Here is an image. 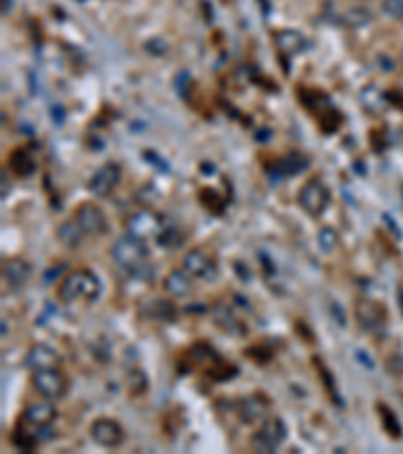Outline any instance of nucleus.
I'll list each match as a JSON object with an SVG mask.
<instances>
[{"instance_id":"nucleus-27","label":"nucleus","mask_w":403,"mask_h":454,"mask_svg":"<svg viewBox=\"0 0 403 454\" xmlns=\"http://www.w3.org/2000/svg\"><path fill=\"white\" fill-rule=\"evenodd\" d=\"M216 325L228 329L230 333H242V329L236 325V319H234L232 311L228 307H224V305H220V307L216 309Z\"/></svg>"},{"instance_id":"nucleus-13","label":"nucleus","mask_w":403,"mask_h":454,"mask_svg":"<svg viewBox=\"0 0 403 454\" xmlns=\"http://www.w3.org/2000/svg\"><path fill=\"white\" fill-rule=\"evenodd\" d=\"M274 45H276V49H279L281 55L290 59L301 55V53L307 49L309 43H307V39H305L303 32L292 29H283L274 32Z\"/></svg>"},{"instance_id":"nucleus-14","label":"nucleus","mask_w":403,"mask_h":454,"mask_svg":"<svg viewBox=\"0 0 403 454\" xmlns=\"http://www.w3.org/2000/svg\"><path fill=\"white\" fill-rule=\"evenodd\" d=\"M27 368L32 371L36 369H47V368H57L61 358H58L57 349H53L51 345L47 343H34L27 351Z\"/></svg>"},{"instance_id":"nucleus-26","label":"nucleus","mask_w":403,"mask_h":454,"mask_svg":"<svg viewBox=\"0 0 403 454\" xmlns=\"http://www.w3.org/2000/svg\"><path fill=\"white\" fill-rule=\"evenodd\" d=\"M369 21H371V12L367 8H361V6L349 8L343 14V23H345L347 27H351V29H359V27L367 25Z\"/></svg>"},{"instance_id":"nucleus-29","label":"nucleus","mask_w":403,"mask_h":454,"mask_svg":"<svg viewBox=\"0 0 403 454\" xmlns=\"http://www.w3.org/2000/svg\"><path fill=\"white\" fill-rule=\"evenodd\" d=\"M157 245L164 247V249H175V247H179V245H182V234H179V230L168 225V228L164 230V234L157 238Z\"/></svg>"},{"instance_id":"nucleus-8","label":"nucleus","mask_w":403,"mask_h":454,"mask_svg":"<svg viewBox=\"0 0 403 454\" xmlns=\"http://www.w3.org/2000/svg\"><path fill=\"white\" fill-rule=\"evenodd\" d=\"M89 436L103 448H117L125 440V430L113 418H97L89 428Z\"/></svg>"},{"instance_id":"nucleus-11","label":"nucleus","mask_w":403,"mask_h":454,"mask_svg":"<svg viewBox=\"0 0 403 454\" xmlns=\"http://www.w3.org/2000/svg\"><path fill=\"white\" fill-rule=\"evenodd\" d=\"M75 223L81 227L87 236H99L107 230V218L97 204L85 202L75 212Z\"/></svg>"},{"instance_id":"nucleus-15","label":"nucleus","mask_w":403,"mask_h":454,"mask_svg":"<svg viewBox=\"0 0 403 454\" xmlns=\"http://www.w3.org/2000/svg\"><path fill=\"white\" fill-rule=\"evenodd\" d=\"M30 275H32V267L23 258H10L2 265V279L12 289H21L23 285L29 283Z\"/></svg>"},{"instance_id":"nucleus-10","label":"nucleus","mask_w":403,"mask_h":454,"mask_svg":"<svg viewBox=\"0 0 403 454\" xmlns=\"http://www.w3.org/2000/svg\"><path fill=\"white\" fill-rule=\"evenodd\" d=\"M121 182V166L117 162H107L105 166H101L95 172L89 180V190L99 196V198H107L113 194L117 186Z\"/></svg>"},{"instance_id":"nucleus-22","label":"nucleus","mask_w":403,"mask_h":454,"mask_svg":"<svg viewBox=\"0 0 403 454\" xmlns=\"http://www.w3.org/2000/svg\"><path fill=\"white\" fill-rule=\"evenodd\" d=\"M377 412H379V418H381V424L385 428V432H387L391 438H402L403 430H402V424H400V420H397V416H395V414H393L383 402H379Z\"/></svg>"},{"instance_id":"nucleus-6","label":"nucleus","mask_w":403,"mask_h":454,"mask_svg":"<svg viewBox=\"0 0 403 454\" xmlns=\"http://www.w3.org/2000/svg\"><path fill=\"white\" fill-rule=\"evenodd\" d=\"M287 438V424L283 418H268L264 424L260 426L259 430L254 432L250 446L252 451L259 454L274 453Z\"/></svg>"},{"instance_id":"nucleus-21","label":"nucleus","mask_w":403,"mask_h":454,"mask_svg":"<svg viewBox=\"0 0 403 454\" xmlns=\"http://www.w3.org/2000/svg\"><path fill=\"white\" fill-rule=\"evenodd\" d=\"M8 164H10V170L12 174H17V176H21V178H27L30 176L32 172H34V160L29 156V152L27 149H14L12 154H10V160H8Z\"/></svg>"},{"instance_id":"nucleus-25","label":"nucleus","mask_w":403,"mask_h":454,"mask_svg":"<svg viewBox=\"0 0 403 454\" xmlns=\"http://www.w3.org/2000/svg\"><path fill=\"white\" fill-rule=\"evenodd\" d=\"M317 243H318V249H320L323 253L331 255V253H335V249L339 247V234H337L335 228L331 227L320 228V230H318Z\"/></svg>"},{"instance_id":"nucleus-3","label":"nucleus","mask_w":403,"mask_h":454,"mask_svg":"<svg viewBox=\"0 0 403 454\" xmlns=\"http://www.w3.org/2000/svg\"><path fill=\"white\" fill-rule=\"evenodd\" d=\"M168 228L164 216L155 210H138L125 218V230L138 238H160L164 230Z\"/></svg>"},{"instance_id":"nucleus-20","label":"nucleus","mask_w":403,"mask_h":454,"mask_svg":"<svg viewBox=\"0 0 403 454\" xmlns=\"http://www.w3.org/2000/svg\"><path fill=\"white\" fill-rule=\"evenodd\" d=\"M83 236H87L85 232L81 230V227L73 220H65L61 227L57 228V238L61 240L63 247L67 249H77L83 243Z\"/></svg>"},{"instance_id":"nucleus-36","label":"nucleus","mask_w":403,"mask_h":454,"mask_svg":"<svg viewBox=\"0 0 403 454\" xmlns=\"http://www.w3.org/2000/svg\"><path fill=\"white\" fill-rule=\"evenodd\" d=\"M402 65H403V53H402Z\"/></svg>"},{"instance_id":"nucleus-30","label":"nucleus","mask_w":403,"mask_h":454,"mask_svg":"<svg viewBox=\"0 0 403 454\" xmlns=\"http://www.w3.org/2000/svg\"><path fill=\"white\" fill-rule=\"evenodd\" d=\"M381 10L391 19V21H403V0H383Z\"/></svg>"},{"instance_id":"nucleus-35","label":"nucleus","mask_w":403,"mask_h":454,"mask_svg":"<svg viewBox=\"0 0 403 454\" xmlns=\"http://www.w3.org/2000/svg\"><path fill=\"white\" fill-rule=\"evenodd\" d=\"M400 301H402V305H403V291L400 293Z\"/></svg>"},{"instance_id":"nucleus-9","label":"nucleus","mask_w":403,"mask_h":454,"mask_svg":"<svg viewBox=\"0 0 403 454\" xmlns=\"http://www.w3.org/2000/svg\"><path fill=\"white\" fill-rule=\"evenodd\" d=\"M182 269L192 277V279H202V281H214L218 277V267L216 260L210 255H206L200 249L188 251L182 258Z\"/></svg>"},{"instance_id":"nucleus-19","label":"nucleus","mask_w":403,"mask_h":454,"mask_svg":"<svg viewBox=\"0 0 403 454\" xmlns=\"http://www.w3.org/2000/svg\"><path fill=\"white\" fill-rule=\"evenodd\" d=\"M144 313L149 319L164 321V323H172L177 317L175 305L170 303V301H166V299H151L147 305H144Z\"/></svg>"},{"instance_id":"nucleus-23","label":"nucleus","mask_w":403,"mask_h":454,"mask_svg":"<svg viewBox=\"0 0 403 454\" xmlns=\"http://www.w3.org/2000/svg\"><path fill=\"white\" fill-rule=\"evenodd\" d=\"M313 364H315V368L318 369V375H320V380H323L325 390L329 392V396L337 402V406H341V398H339V394H337V384H335V378H333L331 369L325 366V362H323L320 358H315V360H313Z\"/></svg>"},{"instance_id":"nucleus-5","label":"nucleus","mask_w":403,"mask_h":454,"mask_svg":"<svg viewBox=\"0 0 403 454\" xmlns=\"http://www.w3.org/2000/svg\"><path fill=\"white\" fill-rule=\"evenodd\" d=\"M30 382L34 392L45 400H61L69 392V380L58 368L36 369Z\"/></svg>"},{"instance_id":"nucleus-4","label":"nucleus","mask_w":403,"mask_h":454,"mask_svg":"<svg viewBox=\"0 0 403 454\" xmlns=\"http://www.w3.org/2000/svg\"><path fill=\"white\" fill-rule=\"evenodd\" d=\"M296 200H298L301 208L305 210V214H309L311 218H318L331 202V192L323 180L311 178L301 186Z\"/></svg>"},{"instance_id":"nucleus-18","label":"nucleus","mask_w":403,"mask_h":454,"mask_svg":"<svg viewBox=\"0 0 403 454\" xmlns=\"http://www.w3.org/2000/svg\"><path fill=\"white\" fill-rule=\"evenodd\" d=\"M164 289L168 295H172L175 299L188 297L192 293V277L179 269V271H172L166 279H164Z\"/></svg>"},{"instance_id":"nucleus-32","label":"nucleus","mask_w":403,"mask_h":454,"mask_svg":"<svg viewBox=\"0 0 403 454\" xmlns=\"http://www.w3.org/2000/svg\"><path fill=\"white\" fill-rule=\"evenodd\" d=\"M331 313H335V317H337V321H339V325L343 327V325H345V317H343V309H341V307H339L337 303H333V305H331Z\"/></svg>"},{"instance_id":"nucleus-17","label":"nucleus","mask_w":403,"mask_h":454,"mask_svg":"<svg viewBox=\"0 0 403 454\" xmlns=\"http://www.w3.org/2000/svg\"><path fill=\"white\" fill-rule=\"evenodd\" d=\"M57 418V410L53 404H30L23 414V420L30 426H51Z\"/></svg>"},{"instance_id":"nucleus-28","label":"nucleus","mask_w":403,"mask_h":454,"mask_svg":"<svg viewBox=\"0 0 403 454\" xmlns=\"http://www.w3.org/2000/svg\"><path fill=\"white\" fill-rule=\"evenodd\" d=\"M305 168H307V160H305L303 156H298V154H290L288 158H285V160L281 162V172H283L285 176L298 174V172H303Z\"/></svg>"},{"instance_id":"nucleus-24","label":"nucleus","mask_w":403,"mask_h":454,"mask_svg":"<svg viewBox=\"0 0 403 454\" xmlns=\"http://www.w3.org/2000/svg\"><path fill=\"white\" fill-rule=\"evenodd\" d=\"M147 386H149V380H147V373L144 369L133 368L129 369L127 373V388L133 396H142L147 392Z\"/></svg>"},{"instance_id":"nucleus-31","label":"nucleus","mask_w":403,"mask_h":454,"mask_svg":"<svg viewBox=\"0 0 403 454\" xmlns=\"http://www.w3.org/2000/svg\"><path fill=\"white\" fill-rule=\"evenodd\" d=\"M387 371L395 378H403V355L402 353H391L387 364H385Z\"/></svg>"},{"instance_id":"nucleus-7","label":"nucleus","mask_w":403,"mask_h":454,"mask_svg":"<svg viewBox=\"0 0 403 454\" xmlns=\"http://www.w3.org/2000/svg\"><path fill=\"white\" fill-rule=\"evenodd\" d=\"M355 319L367 333H379L387 323V311L383 303L373 299H359L355 303Z\"/></svg>"},{"instance_id":"nucleus-1","label":"nucleus","mask_w":403,"mask_h":454,"mask_svg":"<svg viewBox=\"0 0 403 454\" xmlns=\"http://www.w3.org/2000/svg\"><path fill=\"white\" fill-rule=\"evenodd\" d=\"M57 295L67 305L95 303L101 297V281L91 271H73L58 283Z\"/></svg>"},{"instance_id":"nucleus-12","label":"nucleus","mask_w":403,"mask_h":454,"mask_svg":"<svg viewBox=\"0 0 403 454\" xmlns=\"http://www.w3.org/2000/svg\"><path fill=\"white\" fill-rule=\"evenodd\" d=\"M270 404H268V398L262 396V394H250V396L242 398L238 402V416L242 422L246 424H252V422H259L266 416Z\"/></svg>"},{"instance_id":"nucleus-2","label":"nucleus","mask_w":403,"mask_h":454,"mask_svg":"<svg viewBox=\"0 0 403 454\" xmlns=\"http://www.w3.org/2000/svg\"><path fill=\"white\" fill-rule=\"evenodd\" d=\"M147 245H145L144 238H138L133 234H125L121 238H117L111 247V258L113 262L119 265L121 269H127L131 273H138L145 269V262H147Z\"/></svg>"},{"instance_id":"nucleus-16","label":"nucleus","mask_w":403,"mask_h":454,"mask_svg":"<svg viewBox=\"0 0 403 454\" xmlns=\"http://www.w3.org/2000/svg\"><path fill=\"white\" fill-rule=\"evenodd\" d=\"M359 103H361L363 112L367 115H381L387 110L389 99H387V93H385L381 87L371 83V85L361 89V93H359Z\"/></svg>"},{"instance_id":"nucleus-34","label":"nucleus","mask_w":403,"mask_h":454,"mask_svg":"<svg viewBox=\"0 0 403 454\" xmlns=\"http://www.w3.org/2000/svg\"><path fill=\"white\" fill-rule=\"evenodd\" d=\"M10 10V0H2V14H8Z\"/></svg>"},{"instance_id":"nucleus-33","label":"nucleus","mask_w":403,"mask_h":454,"mask_svg":"<svg viewBox=\"0 0 403 454\" xmlns=\"http://www.w3.org/2000/svg\"><path fill=\"white\" fill-rule=\"evenodd\" d=\"M8 190H10V186H8V182H6V174H2V198L8 196Z\"/></svg>"}]
</instances>
